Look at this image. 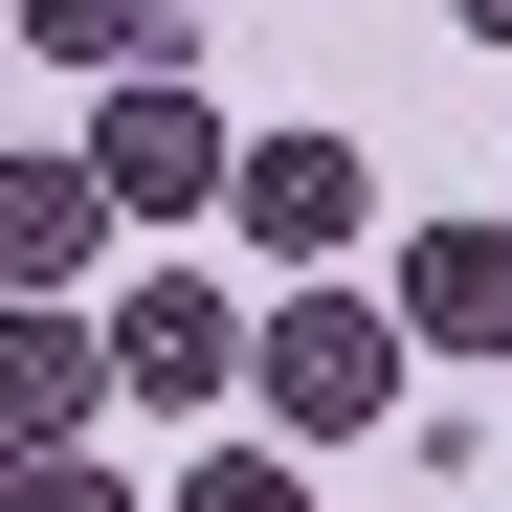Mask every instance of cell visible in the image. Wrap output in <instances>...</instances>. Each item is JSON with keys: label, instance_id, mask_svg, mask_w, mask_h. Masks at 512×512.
Listing matches in <instances>:
<instances>
[{"label": "cell", "instance_id": "obj_1", "mask_svg": "<svg viewBox=\"0 0 512 512\" xmlns=\"http://www.w3.org/2000/svg\"><path fill=\"white\" fill-rule=\"evenodd\" d=\"M401 357H423V334H401L357 268H312L268 334H245V401H268L290 446H357V423H401Z\"/></svg>", "mask_w": 512, "mask_h": 512}, {"label": "cell", "instance_id": "obj_2", "mask_svg": "<svg viewBox=\"0 0 512 512\" xmlns=\"http://www.w3.org/2000/svg\"><path fill=\"white\" fill-rule=\"evenodd\" d=\"M90 179H112V223H156V245H179L201 201H245V134L201 112V67H112V112H90Z\"/></svg>", "mask_w": 512, "mask_h": 512}, {"label": "cell", "instance_id": "obj_3", "mask_svg": "<svg viewBox=\"0 0 512 512\" xmlns=\"http://www.w3.org/2000/svg\"><path fill=\"white\" fill-rule=\"evenodd\" d=\"M245 334H268V312H223L201 268H134V290H112V401H134V423L245 401Z\"/></svg>", "mask_w": 512, "mask_h": 512}, {"label": "cell", "instance_id": "obj_4", "mask_svg": "<svg viewBox=\"0 0 512 512\" xmlns=\"http://www.w3.org/2000/svg\"><path fill=\"white\" fill-rule=\"evenodd\" d=\"M90 423H112V312H23V290H0V446L67 468Z\"/></svg>", "mask_w": 512, "mask_h": 512}, {"label": "cell", "instance_id": "obj_5", "mask_svg": "<svg viewBox=\"0 0 512 512\" xmlns=\"http://www.w3.org/2000/svg\"><path fill=\"white\" fill-rule=\"evenodd\" d=\"M90 268H112V179H90V156H0V290L67 312Z\"/></svg>", "mask_w": 512, "mask_h": 512}, {"label": "cell", "instance_id": "obj_6", "mask_svg": "<svg viewBox=\"0 0 512 512\" xmlns=\"http://www.w3.org/2000/svg\"><path fill=\"white\" fill-rule=\"evenodd\" d=\"M357 201H379V179H357V134H245V201H223V223H245V245H290V268H357Z\"/></svg>", "mask_w": 512, "mask_h": 512}, {"label": "cell", "instance_id": "obj_7", "mask_svg": "<svg viewBox=\"0 0 512 512\" xmlns=\"http://www.w3.org/2000/svg\"><path fill=\"white\" fill-rule=\"evenodd\" d=\"M379 312L423 334V357H512V223H423Z\"/></svg>", "mask_w": 512, "mask_h": 512}, {"label": "cell", "instance_id": "obj_8", "mask_svg": "<svg viewBox=\"0 0 512 512\" xmlns=\"http://www.w3.org/2000/svg\"><path fill=\"white\" fill-rule=\"evenodd\" d=\"M0 23H23L45 67H156V23H179V0H0Z\"/></svg>", "mask_w": 512, "mask_h": 512}, {"label": "cell", "instance_id": "obj_9", "mask_svg": "<svg viewBox=\"0 0 512 512\" xmlns=\"http://www.w3.org/2000/svg\"><path fill=\"white\" fill-rule=\"evenodd\" d=\"M179 512H312V468H290V446H201V468H179Z\"/></svg>", "mask_w": 512, "mask_h": 512}, {"label": "cell", "instance_id": "obj_10", "mask_svg": "<svg viewBox=\"0 0 512 512\" xmlns=\"http://www.w3.org/2000/svg\"><path fill=\"white\" fill-rule=\"evenodd\" d=\"M23 512H134V490H112V446H67V468H23Z\"/></svg>", "mask_w": 512, "mask_h": 512}, {"label": "cell", "instance_id": "obj_11", "mask_svg": "<svg viewBox=\"0 0 512 512\" xmlns=\"http://www.w3.org/2000/svg\"><path fill=\"white\" fill-rule=\"evenodd\" d=\"M446 23H468V45H512V0H446Z\"/></svg>", "mask_w": 512, "mask_h": 512}, {"label": "cell", "instance_id": "obj_12", "mask_svg": "<svg viewBox=\"0 0 512 512\" xmlns=\"http://www.w3.org/2000/svg\"><path fill=\"white\" fill-rule=\"evenodd\" d=\"M0 512H23V446H0Z\"/></svg>", "mask_w": 512, "mask_h": 512}, {"label": "cell", "instance_id": "obj_13", "mask_svg": "<svg viewBox=\"0 0 512 512\" xmlns=\"http://www.w3.org/2000/svg\"><path fill=\"white\" fill-rule=\"evenodd\" d=\"M0 45H23V23H0Z\"/></svg>", "mask_w": 512, "mask_h": 512}]
</instances>
